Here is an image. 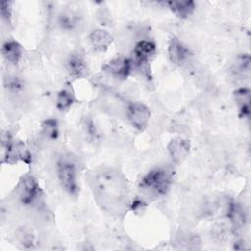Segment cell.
<instances>
[{"label": "cell", "instance_id": "13", "mask_svg": "<svg viewBox=\"0 0 251 251\" xmlns=\"http://www.w3.org/2000/svg\"><path fill=\"white\" fill-rule=\"evenodd\" d=\"M88 38H89V42L93 46V48L98 51L106 50L113 42L112 35L107 30L101 29V28L92 30L90 32Z\"/></svg>", "mask_w": 251, "mask_h": 251}, {"label": "cell", "instance_id": "10", "mask_svg": "<svg viewBox=\"0 0 251 251\" xmlns=\"http://www.w3.org/2000/svg\"><path fill=\"white\" fill-rule=\"evenodd\" d=\"M189 150H190L189 140L184 139L182 137L173 138L168 145V151H169L170 157L175 163H180L181 161H183L188 155Z\"/></svg>", "mask_w": 251, "mask_h": 251}, {"label": "cell", "instance_id": "14", "mask_svg": "<svg viewBox=\"0 0 251 251\" xmlns=\"http://www.w3.org/2000/svg\"><path fill=\"white\" fill-rule=\"evenodd\" d=\"M233 98L240 117L248 119L250 116V90L245 87L238 88L233 92Z\"/></svg>", "mask_w": 251, "mask_h": 251}, {"label": "cell", "instance_id": "3", "mask_svg": "<svg viewBox=\"0 0 251 251\" xmlns=\"http://www.w3.org/2000/svg\"><path fill=\"white\" fill-rule=\"evenodd\" d=\"M57 176L61 186L70 194H75L78 190L77 172L75 165L69 160H61L57 164Z\"/></svg>", "mask_w": 251, "mask_h": 251}, {"label": "cell", "instance_id": "1", "mask_svg": "<svg viewBox=\"0 0 251 251\" xmlns=\"http://www.w3.org/2000/svg\"><path fill=\"white\" fill-rule=\"evenodd\" d=\"M174 170L159 167L149 171L140 180L139 189L151 196H162L168 192L173 182Z\"/></svg>", "mask_w": 251, "mask_h": 251}, {"label": "cell", "instance_id": "8", "mask_svg": "<svg viewBox=\"0 0 251 251\" xmlns=\"http://www.w3.org/2000/svg\"><path fill=\"white\" fill-rule=\"evenodd\" d=\"M168 55L172 64L180 67L189 60L191 53L178 38L172 37L168 46Z\"/></svg>", "mask_w": 251, "mask_h": 251}, {"label": "cell", "instance_id": "2", "mask_svg": "<svg viewBox=\"0 0 251 251\" xmlns=\"http://www.w3.org/2000/svg\"><path fill=\"white\" fill-rule=\"evenodd\" d=\"M103 176L105 179L103 182L99 179L100 181L98 186L102 202L106 205H117L116 203L120 202L124 197V194L122 193L125 190V185L122 180L117 177V175L111 174V179L107 177V175H103Z\"/></svg>", "mask_w": 251, "mask_h": 251}, {"label": "cell", "instance_id": "9", "mask_svg": "<svg viewBox=\"0 0 251 251\" xmlns=\"http://www.w3.org/2000/svg\"><path fill=\"white\" fill-rule=\"evenodd\" d=\"M132 53L135 63L138 65H145L155 56L156 45L149 40H140L134 45Z\"/></svg>", "mask_w": 251, "mask_h": 251}, {"label": "cell", "instance_id": "18", "mask_svg": "<svg viewBox=\"0 0 251 251\" xmlns=\"http://www.w3.org/2000/svg\"><path fill=\"white\" fill-rule=\"evenodd\" d=\"M42 132L44 135L50 139H56L59 134V127L58 123L54 119H47L42 122L41 124Z\"/></svg>", "mask_w": 251, "mask_h": 251}, {"label": "cell", "instance_id": "11", "mask_svg": "<svg viewBox=\"0 0 251 251\" xmlns=\"http://www.w3.org/2000/svg\"><path fill=\"white\" fill-rule=\"evenodd\" d=\"M67 71L73 78H82L86 76L88 73L86 62L77 54L69 56L67 60Z\"/></svg>", "mask_w": 251, "mask_h": 251}, {"label": "cell", "instance_id": "7", "mask_svg": "<svg viewBox=\"0 0 251 251\" xmlns=\"http://www.w3.org/2000/svg\"><path fill=\"white\" fill-rule=\"evenodd\" d=\"M132 68V62L125 57L115 58L103 66V71L111 76L119 79H126Z\"/></svg>", "mask_w": 251, "mask_h": 251}, {"label": "cell", "instance_id": "17", "mask_svg": "<svg viewBox=\"0 0 251 251\" xmlns=\"http://www.w3.org/2000/svg\"><path fill=\"white\" fill-rule=\"evenodd\" d=\"M74 101H75V99H74L72 93L66 89H63L57 95L56 107L61 112L68 111L74 104Z\"/></svg>", "mask_w": 251, "mask_h": 251}, {"label": "cell", "instance_id": "21", "mask_svg": "<svg viewBox=\"0 0 251 251\" xmlns=\"http://www.w3.org/2000/svg\"><path fill=\"white\" fill-rule=\"evenodd\" d=\"M60 24L63 27L65 28H72L73 26L75 25L76 24V18L71 13L68 14H64L61 16V20H60Z\"/></svg>", "mask_w": 251, "mask_h": 251}, {"label": "cell", "instance_id": "19", "mask_svg": "<svg viewBox=\"0 0 251 251\" xmlns=\"http://www.w3.org/2000/svg\"><path fill=\"white\" fill-rule=\"evenodd\" d=\"M235 71L237 74H248L250 71V56L242 54L235 61Z\"/></svg>", "mask_w": 251, "mask_h": 251}, {"label": "cell", "instance_id": "16", "mask_svg": "<svg viewBox=\"0 0 251 251\" xmlns=\"http://www.w3.org/2000/svg\"><path fill=\"white\" fill-rule=\"evenodd\" d=\"M171 11L180 19L188 18L195 9V3L190 0L186 1H170L167 3Z\"/></svg>", "mask_w": 251, "mask_h": 251}, {"label": "cell", "instance_id": "12", "mask_svg": "<svg viewBox=\"0 0 251 251\" xmlns=\"http://www.w3.org/2000/svg\"><path fill=\"white\" fill-rule=\"evenodd\" d=\"M226 215L234 227H242L246 222L245 210L237 202L231 201L227 204Z\"/></svg>", "mask_w": 251, "mask_h": 251}, {"label": "cell", "instance_id": "4", "mask_svg": "<svg viewBox=\"0 0 251 251\" xmlns=\"http://www.w3.org/2000/svg\"><path fill=\"white\" fill-rule=\"evenodd\" d=\"M40 187L33 176H25L19 184V199L23 205H31L39 197Z\"/></svg>", "mask_w": 251, "mask_h": 251}, {"label": "cell", "instance_id": "5", "mask_svg": "<svg viewBox=\"0 0 251 251\" xmlns=\"http://www.w3.org/2000/svg\"><path fill=\"white\" fill-rule=\"evenodd\" d=\"M149 108L139 102H134L128 105L126 109V117L130 125L138 130H143L150 120Z\"/></svg>", "mask_w": 251, "mask_h": 251}, {"label": "cell", "instance_id": "6", "mask_svg": "<svg viewBox=\"0 0 251 251\" xmlns=\"http://www.w3.org/2000/svg\"><path fill=\"white\" fill-rule=\"evenodd\" d=\"M18 161H22L25 164H29L31 162V154L28 148L21 141L12 142L6 149H4L3 163L14 164Z\"/></svg>", "mask_w": 251, "mask_h": 251}, {"label": "cell", "instance_id": "15", "mask_svg": "<svg viewBox=\"0 0 251 251\" xmlns=\"http://www.w3.org/2000/svg\"><path fill=\"white\" fill-rule=\"evenodd\" d=\"M2 55L7 62L17 64L22 58L23 47L15 40L6 41L2 46Z\"/></svg>", "mask_w": 251, "mask_h": 251}, {"label": "cell", "instance_id": "20", "mask_svg": "<svg viewBox=\"0 0 251 251\" xmlns=\"http://www.w3.org/2000/svg\"><path fill=\"white\" fill-rule=\"evenodd\" d=\"M0 13H1L2 19L7 24H11V19H12L11 2H9V1H2L0 3Z\"/></svg>", "mask_w": 251, "mask_h": 251}]
</instances>
